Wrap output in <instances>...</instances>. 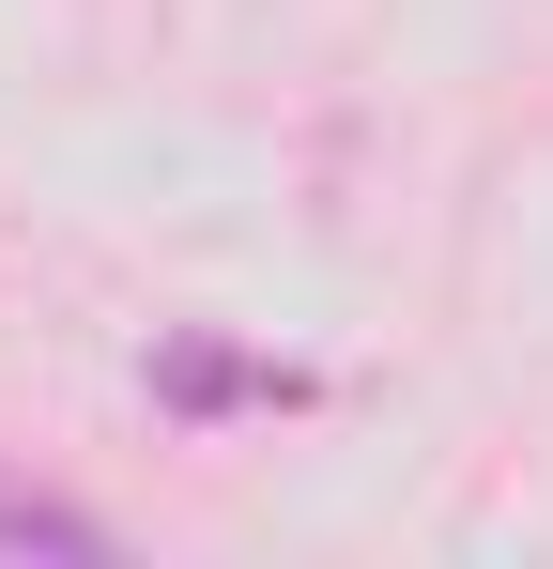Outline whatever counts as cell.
Here are the masks:
<instances>
[{
  "instance_id": "cell-1",
  "label": "cell",
  "mask_w": 553,
  "mask_h": 569,
  "mask_svg": "<svg viewBox=\"0 0 553 569\" xmlns=\"http://www.w3.org/2000/svg\"><path fill=\"white\" fill-rule=\"evenodd\" d=\"M154 400L215 416V400H308V385H292V370H262V355H215V339H170V355H154Z\"/></svg>"
},
{
  "instance_id": "cell-2",
  "label": "cell",
  "mask_w": 553,
  "mask_h": 569,
  "mask_svg": "<svg viewBox=\"0 0 553 569\" xmlns=\"http://www.w3.org/2000/svg\"><path fill=\"white\" fill-rule=\"evenodd\" d=\"M0 555H62V569H108L123 539H108L92 508H62V492H31V477H0Z\"/></svg>"
}]
</instances>
